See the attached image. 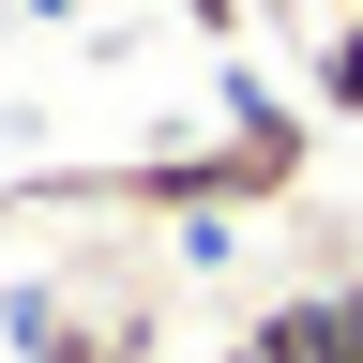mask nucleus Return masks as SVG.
Wrapping results in <instances>:
<instances>
[{"label":"nucleus","mask_w":363,"mask_h":363,"mask_svg":"<svg viewBox=\"0 0 363 363\" xmlns=\"http://www.w3.org/2000/svg\"><path fill=\"white\" fill-rule=\"evenodd\" d=\"M303 106L318 121H363V0H333V30L303 45Z\"/></svg>","instance_id":"f257e3e1"},{"label":"nucleus","mask_w":363,"mask_h":363,"mask_svg":"<svg viewBox=\"0 0 363 363\" xmlns=\"http://www.w3.org/2000/svg\"><path fill=\"white\" fill-rule=\"evenodd\" d=\"M242 16L257 0H182V30H212V45H242Z\"/></svg>","instance_id":"f03ea898"},{"label":"nucleus","mask_w":363,"mask_h":363,"mask_svg":"<svg viewBox=\"0 0 363 363\" xmlns=\"http://www.w3.org/2000/svg\"><path fill=\"white\" fill-rule=\"evenodd\" d=\"M16 16H30V30H61V16H76V0H16Z\"/></svg>","instance_id":"7ed1b4c3"}]
</instances>
